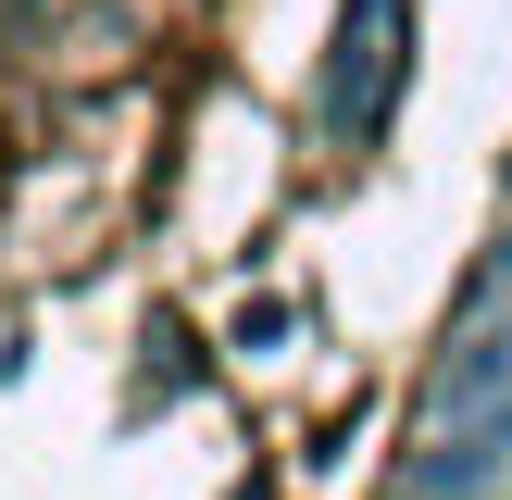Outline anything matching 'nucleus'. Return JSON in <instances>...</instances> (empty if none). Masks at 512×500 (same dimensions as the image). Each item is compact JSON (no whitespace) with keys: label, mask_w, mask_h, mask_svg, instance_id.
I'll list each match as a JSON object with an SVG mask.
<instances>
[{"label":"nucleus","mask_w":512,"mask_h":500,"mask_svg":"<svg viewBox=\"0 0 512 500\" xmlns=\"http://www.w3.org/2000/svg\"><path fill=\"white\" fill-rule=\"evenodd\" d=\"M388 88H400V0H350L338 13V75H325V125L338 138H375Z\"/></svg>","instance_id":"nucleus-1"}]
</instances>
